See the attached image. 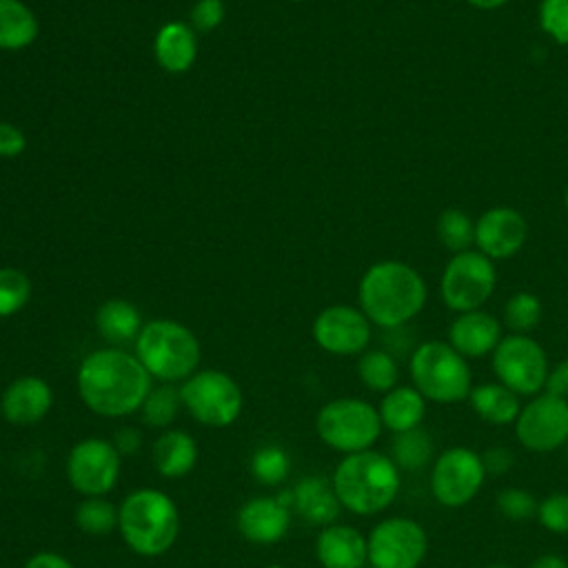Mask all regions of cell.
I'll list each match as a JSON object with an SVG mask.
<instances>
[{"label":"cell","instance_id":"cell-1","mask_svg":"<svg viewBox=\"0 0 568 568\" xmlns=\"http://www.w3.org/2000/svg\"><path fill=\"white\" fill-rule=\"evenodd\" d=\"M75 384L91 413L115 419L142 408L151 390V375L135 355L109 346L89 353L80 362Z\"/></svg>","mask_w":568,"mask_h":568},{"label":"cell","instance_id":"cell-2","mask_svg":"<svg viewBox=\"0 0 568 568\" xmlns=\"http://www.w3.org/2000/svg\"><path fill=\"white\" fill-rule=\"evenodd\" d=\"M428 300V288L417 268L399 260L371 264L357 286V302L371 324L399 328L417 317Z\"/></svg>","mask_w":568,"mask_h":568},{"label":"cell","instance_id":"cell-3","mask_svg":"<svg viewBox=\"0 0 568 568\" xmlns=\"http://www.w3.org/2000/svg\"><path fill=\"white\" fill-rule=\"evenodd\" d=\"M331 481L342 508L355 515L386 510L395 501L402 484L397 464L373 448L344 455Z\"/></svg>","mask_w":568,"mask_h":568},{"label":"cell","instance_id":"cell-4","mask_svg":"<svg viewBox=\"0 0 568 568\" xmlns=\"http://www.w3.org/2000/svg\"><path fill=\"white\" fill-rule=\"evenodd\" d=\"M118 530L135 555L160 557L178 539V506L160 488L131 490L118 506Z\"/></svg>","mask_w":568,"mask_h":568},{"label":"cell","instance_id":"cell-5","mask_svg":"<svg viewBox=\"0 0 568 568\" xmlns=\"http://www.w3.org/2000/svg\"><path fill=\"white\" fill-rule=\"evenodd\" d=\"M135 357L146 373L164 384L184 382L200 366V342L175 320H151L135 337Z\"/></svg>","mask_w":568,"mask_h":568},{"label":"cell","instance_id":"cell-6","mask_svg":"<svg viewBox=\"0 0 568 568\" xmlns=\"http://www.w3.org/2000/svg\"><path fill=\"white\" fill-rule=\"evenodd\" d=\"M413 386L430 402L455 404L470 395L473 375L464 355L448 342L428 339L410 353Z\"/></svg>","mask_w":568,"mask_h":568},{"label":"cell","instance_id":"cell-7","mask_svg":"<svg viewBox=\"0 0 568 568\" xmlns=\"http://www.w3.org/2000/svg\"><path fill=\"white\" fill-rule=\"evenodd\" d=\"M382 428L377 408L357 397H337L324 404L315 417L317 437L344 455L373 448Z\"/></svg>","mask_w":568,"mask_h":568},{"label":"cell","instance_id":"cell-8","mask_svg":"<svg viewBox=\"0 0 568 568\" xmlns=\"http://www.w3.org/2000/svg\"><path fill=\"white\" fill-rule=\"evenodd\" d=\"M180 397L189 415L211 428L231 426L244 406L240 384L217 368H202L186 377L180 386Z\"/></svg>","mask_w":568,"mask_h":568},{"label":"cell","instance_id":"cell-9","mask_svg":"<svg viewBox=\"0 0 568 568\" xmlns=\"http://www.w3.org/2000/svg\"><path fill=\"white\" fill-rule=\"evenodd\" d=\"M497 286L495 262L477 248L455 253L439 277V297L455 313L481 308Z\"/></svg>","mask_w":568,"mask_h":568},{"label":"cell","instance_id":"cell-10","mask_svg":"<svg viewBox=\"0 0 568 568\" xmlns=\"http://www.w3.org/2000/svg\"><path fill=\"white\" fill-rule=\"evenodd\" d=\"M493 371L499 384L517 395H537L550 373L546 351L530 335H506L493 351Z\"/></svg>","mask_w":568,"mask_h":568},{"label":"cell","instance_id":"cell-11","mask_svg":"<svg viewBox=\"0 0 568 568\" xmlns=\"http://www.w3.org/2000/svg\"><path fill=\"white\" fill-rule=\"evenodd\" d=\"M120 466L122 455L111 439L84 437L71 446L64 470L75 493L84 497H104L115 488Z\"/></svg>","mask_w":568,"mask_h":568},{"label":"cell","instance_id":"cell-12","mask_svg":"<svg viewBox=\"0 0 568 568\" xmlns=\"http://www.w3.org/2000/svg\"><path fill=\"white\" fill-rule=\"evenodd\" d=\"M373 568H417L428 550L426 530L408 517H386L366 537Z\"/></svg>","mask_w":568,"mask_h":568},{"label":"cell","instance_id":"cell-13","mask_svg":"<svg viewBox=\"0 0 568 568\" xmlns=\"http://www.w3.org/2000/svg\"><path fill=\"white\" fill-rule=\"evenodd\" d=\"M486 470L481 455L470 448L453 446L444 450L430 470V493L437 504L448 508L466 506L484 486Z\"/></svg>","mask_w":568,"mask_h":568},{"label":"cell","instance_id":"cell-14","mask_svg":"<svg viewBox=\"0 0 568 568\" xmlns=\"http://www.w3.org/2000/svg\"><path fill=\"white\" fill-rule=\"evenodd\" d=\"M515 433L524 448L550 453L568 444V399L541 393L528 402L517 419Z\"/></svg>","mask_w":568,"mask_h":568},{"label":"cell","instance_id":"cell-15","mask_svg":"<svg viewBox=\"0 0 568 568\" xmlns=\"http://www.w3.org/2000/svg\"><path fill=\"white\" fill-rule=\"evenodd\" d=\"M311 333L331 355H362L371 342V322L359 306L333 304L317 313Z\"/></svg>","mask_w":568,"mask_h":568},{"label":"cell","instance_id":"cell-16","mask_svg":"<svg viewBox=\"0 0 568 568\" xmlns=\"http://www.w3.org/2000/svg\"><path fill=\"white\" fill-rule=\"evenodd\" d=\"M528 237L526 217L513 206L486 209L475 220V246L493 262H501L521 251Z\"/></svg>","mask_w":568,"mask_h":568},{"label":"cell","instance_id":"cell-17","mask_svg":"<svg viewBox=\"0 0 568 568\" xmlns=\"http://www.w3.org/2000/svg\"><path fill=\"white\" fill-rule=\"evenodd\" d=\"M53 406L49 382L38 375L16 377L0 395V415L13 426H33L42 422Z\"/></svg>","mask_w":568,"mask_h":568},{"label":"cell","instance_id":"cell-18","mask_svg":"<svg viewBox=\"0 0 568 568\" xmlns=\"http://www.w3.org/2000/svg\"><path fill=\"white\" fill-rule=\"evenodd\" d=\"M291 513L293 510L280 504L277 497H251L237 508L235 524L246 541L271 546L286 537Z\"/></svg>","mask_w":568,"mask_h":568},{"label":"cell","instance_id":"cell-19","mask_svg":"<svg viewBox=\"0 0 568 568\" xmlns=\"http://www.w3.org/2000/svg\"><path fill=\"white\" fill-rule=\"evenodd\" d=\"M499 342H501L499 320L481 308L457 313V317L448 326V344L466 359L493 355Z\"/></svg>","mask_w":568,"mask_h":568},{"label":"cell","instance_id":"cell-20","mask_svg":"<svg viewBox=\"0 0 568 568\" xmlns=\"http://www.w3.org/2000/svg\"><path fill=\"white\" fill-rule=\"evenodd\" d=\"M315 557L324 568H364L368 561L366 537L346 524L324 526L315 539Z\"/></svg>","mask_w":568,"mask_h":568},{"label":"cell","instance_id":"cell-21","mask_svg":"<svg viewBox=\"0 0 568 568\" xmlns=\"http://www.w3.org/2000/svg\"><path fill=\"white\" fill-rule=\"evenodd\" d=\"M293 510L313 526H331L339 517L342 504L333 481L322 475H311L293 486Z\"/></svg>","mask_w":568,"mask_h":568},{"label":"cell","instance_id":"cell-22","mask_svg":"<svg viewBox=\"0 0 568 568\" xmlns=\"http://www.w3.org/2000/svg\"><path fill=\"white\" fill-rule=\"evenodd\" d=\"M155 62L169 73H184L197 58L195 29L182 20L164 22L153 38Z\"/></svg>","mask_w":568,"mask_h":568},{"label":"cell","instance_id":"cell-23","mask_svg":"<svg viewBox=\"0 0 568 568\" xmlns=\"http://www.w3.org/2000/svg\"><path fill=\"white\" fill-rule=\"evenodd\" d=\"M151 462L158 475L180 479L197 464V444L193 435L180 428H166L151 446Z\"/></svg>","mask_w":568,"mask_h":568},{"label":"cell","instance_id":"cell-24","mask_svg":"<svg viewBox=\"0 0 568 568\" xmlns=\"http://www.w3.org/2000/svg\"><path fill=\"white\" fill-rule=\"evenodd\" d=\"M382 426L393 433L417 428L426 415V397L415 386H395L379 402Z\"/></svg>","mask_w":568,"mask_h":568},{"label":"cell","instance_id":"cell-25","mask_svg":"<svg viewBox=\"0 0 568 568\" xmlns=\"http://www.w3.org/2000/svg\"><path fill=\"white\" fill-rule=\"evenodd\" d=\"M470 406L473 410L488 424L504 426L513 424L521 410L519 395L499 382H486L470 388Z\"/></svg>","mask_w":568,"mask_h":568},{"label":"cell","instance_id":"cell-26","mask_svg":"<svg viewBox=\"0 0 568 568\" xmlns=\"http://www.w3.org/2000/svg\"><path fill=\"white\" fill-rule=\"evenodd\" d=\"M40 24L22 0H0V49L20 51L36 42Z\"/></svg>","mask_w":568,"mask_h":568},{"label":"cell","instance_id":"cell-27","mask_svg":"<svg viewBox=\"0 0 568 568\" xmlns=\"http://www.w3.org/2000/svg\"><path fill=\"white\" fill-rule=\"evenodd\" d=\"M95 328L109 344H124L138 337L142 317L138 306L126 300H106L95 311Z\"/></svg>","mask_w":568,"mask_h":568},{"label":"cell","instance_id":"cell-28","mask_svg":"<svg viewBox=\"0 0 568 568\" xmlns=\"http://www.w3.org/2000/svg\"><path fill=\"white\" fill-rule=\"evenodd\" d=\"M359 382L375 393H388L397 386L399 366L388 351L366 348L357 359Z\"/></svg>","mask_w":568,"mask_h":568},{"label":"cell","instance_id":"cell-29","mask_svg":"<svg viewBox=\"0 0 568 568\" xmlns=\"http://www.w3.org/2000/svg\"><path fill=\"white\" fill-rule=\"evenodd\" d=\"M435 233L439 244L453 255L475 246V220L462 209H444L437 215Z\"/></svg>","mask_w":568,"mask_h":568},{"label":"cell","instance_id":"cell-30","mask_svg":"<svg viewBox=\"0 0 568 568\" xmlns=\"http://www.w3.org/2000/svg\"><path fill=\"white\" fill-rule=\"evenodd\" d=\"M433 450H435V442L430 433L417 426L404 433H395L390 459L397 464L399 470H419L430 462Z\"/></svg>","mask_w":568,"mask_h":568},{"label":"cell","instance_id":"cell-31","mask_svg":"<svg viewBox=\"0 0 568 568\" xmlns=\"http://www.w3.org/2000/svg\"><path fill=\"white\" fill-rule=\"evenodd\" d=\"M73 521L82 532L104 537L118 528V508L104 497H84L73 510Z\"/></svg>","mask_w":568,"mask_h":568},{"label":"cell","instance_id":"cell-32","mask_svg":"<svg viewBox=\"0 0 568 568\" xmlns=\"http://www.w3.org/2000/svg\"><path fill=\"white\" fill-rule=\"evenodd\" d=\"M541 315V300L530 291H517L504 304V324L515 335H528L539 326Z\"/></svg>","mask_w":568,"mask_h":568},{"label":"cell","instance_id":"cell-33","mask_svg":"<svg viewBox=\"0 0 568 568\" xmlns=\"http://www.w3.org/2000/svg\"><path fill=\"white\" fill-rule=\"evenodd\" d=\"M291 473V457L280 444H262L251 455V475L264 486H280Z\"/></svg>","mask_w":568,"mask_h":568},{"label":"cell","instance_id":"cell-34","mask_svg":"<svg viewBox=\"0 0 568 568\" xmlns=\"http://www.w3.org/2000/svg\"><path fill=\"white\" fill-rule=\"evenodd\" d=\"M180 406H182L180 388H173L171 384L151 388L140 408L142 422L151 428H169V424H173V419L178 417Z\"/></svg>","mask_w":568,"mask_h":568},{"label":"cell","instance_id":"cell-35","mask_svg":"<svg viewBox=\"0 0 568 568\" xmlns=\"http://www.w3.org/2000/svg\"><path fill=\"white\" fill-rule=\"evenodd\" d=\"M31 300V280L24 271L2 266L0 268V317L20 313Z\"/></svg>","mask_w":568,"mask_h":568},{"label":"cell","instance_id":"cell-36","mask_svg":"<svg viewBox=\"0 0 568 568\" xmlns=\"http://www.w3.org/2000/svg\"><path fill=\"white\" fill-rule=\"evenodd\" d=\"M539 29L557 44H568V0H539Z\"/></svg>","mask_w":568,"mask_h":568},{"label":"cell","instance_id":"cell-37","mask_svg":"<svg viewBox=\"0 0 568 568\" xmlns=\"http://www.w3.org/2000/svg\"><path fill=\"white\" fill-rule=\"evenodd\" d=\"M495 506L510 521H526V519L535 517L537 508H539L532 493H528L524 488H515V486L499 490Z\"/></svg>","mask_w":568,"mask_h":568},{"label":"cell","instance_id":"cell-38","mask_svg":"<svg viewBox=\"0 0 568 568\" xmlns=\"http://www.w3.org/2000/svg\"><path fill=\"white\" fill-rule=\"evenodd\" d=\"M539 524L557 535H568V493H552L539 501Z\"/></svg>","mask_w":568,"mask_h":568},{"label":"cell","instance_id":"cell-39","mask_svg":"<svg viewBox=\"0 0 568 568\" xmlns=\"http://www.w3.org/2000/svg\"><path fill=\"white\" fill-rule=\"evenodd\" d=\"M189 20H191L189 24H191L195 31L209 33V31H213L215 27H220V22L224 20V2H222V0H197V2L191 7Z\"/></svg>","mask_w":568,"mask_h":568},{"label":"cell","instance_id":"cell-40","mask_svg":"<svg viewBox=\"0 0 568 568\" xmlns=\"http://www.w3.org/2000/svg\"><path fill=\"white\" fill-rule=\"evenodd\" d=\"M27 149V135L11 122H0V158H18Z\"/></svg>","mask_w":568,"mask_h":568},{"label":"cell","instance_id":"cell-41","mask_svg":"<svg viewBox=\"0 0 568 568\" xmlns=\"http://www.w3.org/2000/svg\"><path fill=\"white\" fill-rule=\"evenodd\" d=\"M513 453L504 446H493L488 448L484 455H481V464H484V470L486 475H504L506 470H510L513 466Z\"/></svg>","mask_w":568,"mask_h":568},{"label":"cell","instance_id":"cell-42","mask_svg":"<svg viewBox=\"0 0 568 568\" xmlns=\"http://www.w3.org/2000/svg\"><path fill=\"white\" fill-rule=\"evenodd\" d=\"M546 393L568 399V357L550 368L546 379Z\"/></svg>","mask_w":568,"mask_h":568},{"label":"cell","instance_id":"cell-43","mask_svg":"<svg viewBox=\"0 0 568 568\" xmlns=\"http://www.w3.org/2000/svg\"><path fill=\"white\" fill-rule=\"evenodd\" d=\"M111 442L115 444L120 455H133L142 448V433L135 426H122Z\"/></svg>","mask_w":568,"mask_h":568},{"label":"cell","instance_id":"cell-44","mask_svg":"<svg viewBox=\"0 0 568 568\" xmlns=\"http://www.w3.org/2000/svg\"><path fill=\"white\" fill-rule=\"evenodd\" d=\"M22 568H75L64 555L53 550H40L31 555Z\"/></svg>","mask_w":568,"mask_h":568},{"label":"cell","instance_id":"cell-45","mask_svg":"<svg viewBox=\"0 0 568 568\" xmlns=\"http://www.w3.org/2000/svg\"><path fill=\"white\" fill-rule=\"evenodd\" d=\"M528 568H568V561L559 555H539Z\"/></svg>","mask_w":568,"mask_h":568},{"label":"cell","instance_id":"cell-46","mask_svg":"<svg viewBox=\"0 0 568 568\" xmlns=\"http://www.w3.org/2000/svg\"><path fill=\"white\" fill-rule=\"evenodd\" d=\"M470 7L475 9H481V11H493V9H499L504 4H508L510 0H466Z\"/></svg>","mask_w":568,"mask_h":568},{"label":"cell","instance_id":"cell-47","mask_svg":"<svg viewBox=\"0 0 568 568\" xmlns=\"http://www.w3.org/2000/svg\"><path fill=\"white\" fill-rule=\"evenodd\" d=\"M564 206H566V211H568V186H566V191H564Z\"/></svg>","mask_w":568,"mask_h":568},{"label":"cell","instance_id":"cell-48","mask_svg":"<svg viewBox=\"0 0 568 568\" xmlns=\"http://www.w3.org/2000/svg\"><path fill=\"white\" fill-rule=\"evenodd\" d=\"M264 568H286V566H282V564H268V566H264Z\"/></svg>","mask_w":568,"mask_h":568},{"label":"cell","instance_id":"cell-49","mask_svg":"<svg viewBox=\"0 0 568 568\" xmlns=\"http://www.w3.org/2000/svg\"><path fill=\"white\" fill-rule=\"evenodd\" d=\"M484 568H510V566H501V564H493V566H484Z\"/></svg>","mask_w":568,"mask_h":568},{"label":"cell","instance_id":"cell-50","mask_svg":"<svg viewBox=\"0 0 568 568\" xmlns=\"http://www.w3.org/2000/svg\"><path fill=\"white\" fill-rule=\"evenodd\" d=\"M291 2H304V0H291Z\"/></svg>","mask_w":568,"mask_h":568}]
</instances>
